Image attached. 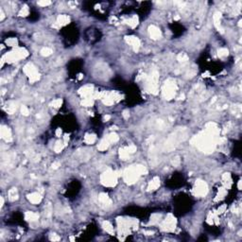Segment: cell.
<instances>
[{
    "label": "cell",
    "instance_id": "3",
    "mask_svg": "<svg viewBox=\"0 0 242 242\" xmlns=\"http://www.w3.org/2000/svg\"><path fill=\"white\" fill-rule=\"evenodd\" d=\"M28 56V50L24 48H16L14 50L11 52H8L1 60V66L4 65V63H13L15 61H18L21 59H25Z\"/></svg>",
    "mask_w": 242,
    "mask_h": 242
},
{
    "label": "cell",
    "instance_id": "9",
    "mask_svg": "<svg viewBox=\"0 0 242 242\" xmlns=\"http://www.w3.org/2000/svg\"><path fill=\"white\" fill-rule=\"evenodd\" d=\"M24 72L29 78V81L30 82H35L40 79V74L38 73L37 68L31 63H26L24 66Z\"/></svg>",
    "mask_w": 242,
    "mask_h": 242
},
{
    "label": "cell",
    "instance_id": "35",
    "mask_svg": "<svg viewBox=\"0 0 242 242\" xmlns=\"http://www.w3.org/2000/svg\"><path fill=\"white\" fill-rule=\"evenodd\" d=\"M228 54H229V50L227 48H220L218 51V55L220 58H225L228 56Z\"/></svg>",
    "mask_w": 242,
    "mask_h": 242
},
{
    "label": "cell",
    "instance_id": "28",
    "mask_svg": "<svg viewBox=\"0 0 242 242\" xmlns=\"http://www.w3.org/2000/svg\"><path fill=\"white\" fill-rule=\"evenodd\" d=\"M81 105L84 106V107H91V106L94 105V99L92 97H85L83 99V100L81 101Z\"/></svg>",
    "mask_w": 242,
    "mask_h": 242
},
{
    "label": "cell",
    "instance_id": "12",
    "mask_svg": "<svg viewBox=\"0 0 242 242\" xmlns=\"http://www.w3.org/2000/svg\"><path fill=\"white\" fill-rule=\"evenodd\" d=\"M149 33L150 38L153 40L160 39L161 36H162L160 28H157V26H154V25H151V26H149Z\"/></svg>",
    "mask_w": 242,
    "mask_h": 242
},
{
    "label": "cell",
    "instance_id": "4",
    "mask_svg": "<svg viewBox=\"0 0 242 242\" xmlns=\"http://www.w3.org/2000/svg\"><path fill=\"white\" fill-rule=\"evenodd\" d=\"M118 176H119V174L117 171H113L111 169H108L101 174V176H100V182H101V184L104 185V186L113 187L116 184Z\"/></svg>",
    "mask_w": 242,
    "mask_h": 242
},
{
    "label": "cell",
    "instance_id": "52",
    "mask_svg": "<svg viewBox=\"0 0 242 242\" xmlns=\"http://www.w3.org/2000/svg\"><path fill=\"white\" fill-rule=\"evenodd\" d=\"M4 17H5V15H4V11H3V10H1V20L4 19Z\"/></svg>",
    "mask_w": 242,
    "mask_h": 242
},
{
    "label": "cell",
    "instance_id": "13",
    "mask_svg": "<svg viewBox=\"0 0 242 242\" xmlns=\"http://www.w3.org/2000/svg\"><path fill=\"white\" fill-rule=\"evenodd\" d=\"M0 134H1L2 139H4L5 141H7V142H10V141H11V139H13V137H11V131L7 126H4V125L1 126Z\"/></svg>",
    "mask_w": 242,
    "mask_h": 242
},
{
    "label": "cell",
    "instance_id": "5",
    "mask_svg": "<svg viewBox=\"0 0 242 242\" xmlns=\"http://www.w3.org/2000/svg\"><path fill=\"white\" fill-rule=\"evenodd\" d=\"M158 79H159V73L157 71H153L150 76L146 78V84L145 88L146 91L150 94H156L158 93Z\"/></svg>",
    "mask_w": 242,
    "mask_h": 242
},
{
    "label": "cell",
    "instance_id": "22",
    "mask_svg": "<svg viewBox=\"0 0 242 242\" xmlns=\"http://www.w3.org/2000/svg\"><path fill=\"white\" fill-rule=\"evenodd\" d=\"M222 181L224 182V184H225V188L227 189V188L231 187L232 185V179H231V174L230 173H224L223 176H222Z\"/></svg>",
    "mask_w": 242,
    "mask_h": 242
},
{
    "label": "cell",
    "instance_id": "2",
    "mask_svg": "<svg viewBox=\"0 0 242 242\" xmlns=\"http://www.w3.org/2000/svg\"><path fill=\"white\" fill-rule=\"evenodd\" d=\"M147 173V169L141 165H135L126 169L123 171V179L128 184H134L136 182L141 175H145Z\"/></svg>",
    "mask_w": 242,
    "mask_h": 242
},
{
    "label": "cell",
    "instance_id": "30",
    "mask_svg": "<svg viewBox=\"0 0 242 242\" xmlns=\"http://www.w3.org/2000/svg\"><path fill=\"white\" fill-rule=\"evenodd\" d=\"M6 44L8 46H13V48H17L18 46V41L16 38H9L8 40H6Z\"/></svg>",
    "mask_w": 242,
    "mask_h": 242
},
{
    "label": "cell",
    "instance_id": "36",
    "mask_svg": "<svg viewBox=\"0 0 242 242\" xmlns=\"http://www.w3.org/2000/svg\"><path fill=\"white\" fill-rule=\"evenodd\" d=\"M28 13H29L28 7V6H24V7L21 9V11H20L19 15L22 16V17H26V16L28 15Z\"/></svg>",
    "mask_w": 242,
    "mask_h": 242
},
{
    "label": "cell",
    "instance_id": "14",
    "mask_svg": "<svg viewBox=\"0 0 242 242\" xmlns=\"http://www.w3.org/2000/svg\"><path fill=\"white\" fill-rule=\"evenodd\" d=\"M206 132H209V134H211L212 135H214V136H217L220 134V129L218 128L217 124H215L213 122H210L208 123L207 125H206Z\"/></svg>",
    "mask_w": 242,
    "mask_h": 242
},
{
    "label": "cell",
    "instance_id": "6",
    "mask_svg": "<svg viewBox=\"0 0 242 242\" xmlns=\"http://www.w3.org/2000/svg\"><path fill=\"white\" fill-rule=\"evenodd\" d=\"M176 90H177V85L175 83V81L169 79L167 81H166L163 88H162V93H163L165 99L170 100L175 97Z\"/></svg>",
    "mask_w": 242,
    "mask_h": 242
},
{
    "label": "cell",
    "instance_id": "38",
    "mask_svg": "<svg viewBox=\"0 0 242 242\" xmlns=\"http://www.w3.org/2000/svg\"><path fill=\"white\" fill-rule=\"evenodd\" d=\"M177 59H178L179 61H185L188 60V56L185 54V53H180Z\"/></svg>",
    "mask_w": 242,
    "mask_h": 242
},
{
    "label": "cell",
    "instance_id": "1",
    "mask_svg": "<svg viewBox=\"0 0 242 242\" xmlns=\"http://www.w3.org/2000/svg\"><path fill=\"white\" fill-rule=\"evenodd\" d=\"M217 139H218L217 136H214V135H212L211 134H209V132L205 131L203 132H200V134L196 135L193 138L192 142L202 152L211 153L216 149Z\"/></svg>",
    "mask_w": 242,
    "mask_h": 242
},
{
    "label": "cell",
    "instance_id": "33",
    "mask_svg": "<svg viewBox=\"0 0 242 242\" xmlns=\"http://www.w3.org/2000/svg\"><path fill=\"white\" fill-rule=\"evenodd\" d=\"M108 140L110 141V143H116L117 141L119 140V137L118 135H117L116 134H114V132H112V134H110L107 136Z\"/></svg>",
    "mask_w": 242,
    "mask_h": 242
},
{
    "label": "cell",
    "instance_id": "17",
    "mask_svg": "<svg viewBox=\"0 0 242 242\" xmlns=\"http://www.w3.org/2000/svg\"><path fill=\"white\" fill-rule=\"evenodd\" d=\"M159 186H160V179H159V177H154V178L149 182L147 189H149V191H154L157 189Z\"/></svg>",
    "mask_w": 242,
    "mask_h": 242
},
{
    "label": "cell",
    "instance_id": "50",
    "mask_svg": "<svg viewBox=\"0 0 242 242\" xmlns=\"http://www.w3.org/2000/svg\"><path fill=\"white\" fill-rule=\"evenodd\" d=\"M61 134H63V132H61V129H57V131H56V136L61 137Z\"/></svg>",
    "mask_w": 242,
    "mask_h": 242
},
{
    "label": "cell",
    "instance_id": "16",
    "mask_svg": "<svg viewBox=\"0 0 242 242\" xmlns=\"http://www.w3.org/2000/svg\"><path fill=\"white\" fill-rule=\"evenodd\" d=\"M38 218H39V215L34 213V212H30V211H28L26 212L25 214V220L26 221H29L30 223L32 222H37Z\"/></svg>",
    "mask_w": 242,
    "mask_h": 242
},
{
    "label": "cell",
    "instance_id": "54",
    "mask_svg": "<svg viewBox=\"0 0 242 242\" xmlns=\"http://www.w3.org/2000/svg\"><path fill=\"white\" fill-rule=\"evenodd\" d=\"M146 234H147V235H152L153 233H152V232H146Z\"/></svg>",
    "mask_w": 242,
    "mask_h": 242
},
{
    "label": "cell",
    "instance_id": "19",
    "mask_svg": "<svg viewBox=\"0 0 242 242\" xmlns=\"http://www.w3.org/2000/svg\"><path fill=\"white\" fill-rule=\"evenodd\" d=\"M69 22H70V18L67 15H65V14H61V15H59L58 16V18H57V24L60 26V28L61 26H66L67 24H69Z\"/></svg>",
    "mask_w": 242,
    "mask_h": 242
},
{
    "label": "cell",
    "instance_id": "49",
    "mask_svg": "<svg viewBox=\"0 0 242 242\" xmlns=\"http://www.w3.org/2000/svg\"><path fill=\"white\" fill-rule=\"evenodd\" d=\"M122 116H123V117L125 119H128L129 118V111H124L123 112V114H122Z\"/></svg>",
    "mask_w": 242,
    "mask_h": 242
},
{
    "label": "cell",
    "instance_id": "8",
    "mask_svg": "<svg viewBox=\"0 0 242 242\" xmlns=\"http://www.w3.org/2000/svg\"><path fill=\"white\" fill-rule=\"evenodd\" d=\"M208 193V185L204 181H202V180H198V181L195 182V185L193 187V194L196 197L199 198H202L205 197Z\"/></svg>",
    "mask_w": 242,
    "mask_h": 242
},
{
    "label": "cell",
    "instance_id": "48",
    "mask_svg": "<svg viewBox=\"0 0 242 242\" xmlns=\"http://www.w3.org/2000/svg\"><path fill=\"white\" fill-rule=\"evenodd\" d=\"M61 166V164H60V162H55V163H53L52 164V169H57L59 167Z\"/></svg>",
    "mask_w": 242,
    "mask_h": 242
},
{
    "label": "cell",
    "instance_id": "53",
    "mask_svg": "<svg viewBox=\"0 0 242 242\" xmlns=\"http://www.w3.org/2000/svg\"><path fill=\"white\" fill-rule=\"evenodd\" d=\"M4 205V199H3V197H1V207Z\"/></svg>",
    "mask_w": 242,
    "mask_h": 242
},
{
    "label": "cell",
    "instance_id": "11",
    "mask_svg": "<svg viewBox=\"0 0 242 242\" xmlns=\"http://www.w3.org/2000/svg\"><path fill=\"white\" fill-rule=\"evenodd\" d=\"M94 87L92 85H85V86L81 87V89L79 90V94L81 95L83 99L85 97H90L91 96L93 97L94 95Z\"/></svg>",
    "mask_w": 242,
    "mask_h": 242
},
{
    "label": "cell",
    "instance_id": "21",
    "mask_svg": "<svg viewBox=\"0 0 242 242\" xmlns=\"http://www.w3.org/2000/svg\"><path fill=\"white\" fill-rule=\"evenodd\" d=\"M110 141L108 140L107 137H104L103 139L100 141L99 146H97V149L100 150V151H104L109 147V145H110Z\"/></svg>",
    "mask_w": 242,
    "mask_h": 242
},
{
    "label": "cell",
    "instance_id": "39",
    "mask_svg": "<svg viewBox=\"0 0 242 242\" xmlns=\"http://www.w3.org/2000/svg\"><path fill=\"white\" fill-rule=\"evenodd\" d=\"M6 111H7V113L8 114H13L14 112L16 111V106L15 105H10L9 106V107H7V109H6Z\"/></svg>",
    "mask_w": 242,
    "mask_h": 242
},
{
    "label": "cell",
    "instance_id": "55",
    "mask_svg": "<svg viewBox=\"0 0 242 242\" xmlns=\"http://www.w3.org/2000/svg\"><path fill=\"white\" fill-rule=\"evenodd\" d=\"M240 184H241V182L239 181V182H238V189H241V186H240Z\"/></svg>",
    "mask_w": 242,
    "mask_h": 242
},
{
    "label": "cell",
    "instance_id": "29",
    "mask_svg": "<svg viewBox=\"0 0 242 242\" xmlns=\"http://www.w3.org/2000/svg\"><path fill=\"white\" fill-rule=\"evenodd\" d=\"M65 147V145H64L63 141H61V140L57 141V142H56V144H55V146H54V150H55V152H57V153L61 152V150L63 149V147Z\"/></svg>",
    "mask_w": 242,
    "mask_h": 242
},
{
    "label": "cell",
    "instance_id": "15",
    "mask_svg": "<svg viewBox=\"0 0 242 242\" xmlns=\"http://www.w3.org/2000/svg\"><path fill=\"white\" fill-rule=\"evenodd\" d=\"M28 200L33 204H38V203L41 202L42 200V195L38 192H33L31 194L28 195Z\"/></svg>",
    "mask_w": 242,
    "mask_h": 242
},
{
    "label": "cell",
    "instance_id": "42",
    "mask_svg": "<svg viewBox=\"0 0 242 242\" xmlns=\"http://www.w3.org/2000/svg\"><path fill=\"white\" fill-rule=\"evenodd\" d=\"M127 149H128V151L132 154V153H134L135 151H136L137 147H136V146H134V145H131V146L127 147Z\"/></svg>",
    "mask_w": 242,
    "mask_h": 242
},
{
    "label": "cell",
    "instance_id": "10",
    "mask_svg": "<svg viewBox=\"0 0 242 242\" xmlns=\"http://www.w3.org/2000/svg\"><path fill=\"white\" fill-rule=\"evenodd\" d=\"M125 40H126V42L132 46V49H134L135 52H137L138 50H139L141 44H140V40L138 39L137 37H135V36H126Z\"/></svg>",
    "mask_w": 242,
    "mask_h": 242
},
{
    "label": "cell",
    "instance_id": "27",
    "mask_svg": "<svg viewBox=\"0 0 242 242\" xmlns=\"http://www.w3.org/2000/svg\"><path fill=\"white\" fill-rule=\"evenodd\" d=\"M130 154H131V153L128 151L127 147H122V149H119V156L122 160H127V159H129Z\"/></svg>",
    "mask_w": 242,
    "mask_h": 242
},
{
    "label": "cell",
    "instance_id": "43",
    "mask_svg": "<svg viewBox=\"0 0 242 242\" xmlns=\"http://www.w3.org/2000/svg\"><path fill=\"white\" fill-rule=\"evenodd\" d=\"M207 222L209 223V224H213L214 223V215L212 214V213H210L208 215V217H207Z\"/></svg>",
    "mask_w": 242,
    "mask_h": 242
},
{
    "label": "cell",
    "instance_id": "25",
    "mask_svg": "<svg viewBox=\"0 0 242 242\" xmlns=\"http://www.w3.org/2000/svg\"><path fill=\"white\" fill-rule=\"evenodd\" d=\"M18 199V193H17L16 188H11V189L9 191V200L11 202H14Z\"/></svg>",
    "mask_w": 242,
    "mask_h": 242
},
{
    "label": "cell",
    "instance_id": "45",
    "mask_svg": "<svg viewBox=\"0 0 242 242\" xmlns=\"http://www.w3.org/2000/svg\"><path fill=\"white\" fill-rule=\"evenodd\" d=\"M172 164L174 165V167H178L179 164H180V159H179L178 157H176V158L172 161Z\"/></svg>",
    "mask_w": 242,
    "mask_h": 242
},
{
    "label": "cell",
    "instance_id": "47",
    "mask_svg": "<svg viewBox=\"0 0 242 242\" xmlns=\"http://www.w3.org/2000/svg\"><path fill=\"white\" fill-rule=\"evenodd\" d=\"M225 209H226V205H222V206H220V207L218 208V214L223 213V212L225 211Z\"/></svg>",
    "mask_w": 242,
    "mask_h": 242
},
{
    "label": "cell",
    "instance_id": "51",
    "mask_svg": "<svg viewBox=\"0 0 242 242\" xmlns=\"http://www.w3.org/2000/svg\"><path fill=\"white\" fill-rule=\"evenodd\" d=\"M110 118H111L110 116H104V120H105V121H108Z\"/></svg>",
    "mask_w": 242,
    "mask_h": 242
},
{
    "label": "cell",
    "instance_id": "34",
    "mask_svg": "<svg viewBox=\"0 0 242 242\" xmlns=\"http://www.w3.org/2000/svg\"><path fill=\"white\" fill-rule=\"evenodd\" d=\"M52 49L49 48H43L42 49H41V55L44 56V57H48V56H50L52 54Z\"/></svg>",
    "mask_w": 242,
    "mask_h": 242
},
{
    "label": "cell",
    "instance_id": "24",
    "mask_svg": "<svg viewBox=\"0 0 242 242\" xmlns=\"http://www.w3.org/2000/svg\"><path fill=\"white\" fill-rule=\"evenodd\" d=\"M102 227H103V229H104L107 233H109L110 235L114 234V227H113V225H112L110 222H109V221H107V220L103 221Z\"/></svg>",
    "mask_w": 242,
    "mask_h": 242
},
{
    "label": "cell",
    "instance_id": "46",
    "mask_svg": "<svg viewBox=\"0 0 242 242\" xmlns=\"http://www.w3.org/2000/svg\"><path fill=\"white\" fill-rule=\"evenodd\" d=\"M68 141H69V135L68 134H65L63 136V143H64V145H67V144H68Z\"/></svg>",
    "mask_w": 242,
    "mask_h": 242
},
{
    "label": "cell",
    "instance_id": "23",
    "mask_svg": "<svg viewBox=\"0 0 242 242\" xmlns=\"http://www.w3.org/2000/svg\"><path fill=\"white\" fill-rule=\"evenodd\" d=\"M97 140V135L94 134H85L84 136V142L88 144V145H91V144H94Z\"/></svg>",
    "mask_w": 242,
    "mask_h": 242
},
{
    "label": "cell",
    "instance_id": "7",
    "mask_svg": "<svg viewBox=\"0 0 242 242\" xmlns=\"http://www.w3.org/2000/svg\"><path fill=\"white\" fill-rule=\"evenodd\" d=\"M177 220L172 214H169L164 220L163 222L161 223V230L164 232H174L176 228Z\"/></svg>",
    "mask_w": 242,
    "mask_h": 242
},
{
    "label": "cell",
    "instance_id": "20",
    "mask_svg": "<svg viewBox=\"0 0 242 242\" xmlns=\"http://www.w3.org/2000/svg\"><path fill=\"white\" fill-rule=\"evenodd\" d=\"M220 17H221V13H218V11H217V13H215V14H214L213 20H214L215 26H216L218 30H220L221 32H223V29H222V28H221V26H220Z\"/></svg>",
    "mask_w": 242,
    "mask_h": 242
},
{
    "label": "cell",
    "instance_id": "44",
    "mask_svg": "<svg viewBox=\"0 0 242 242\" xmlns=\"http://www.w3.org/2000/svg\"><path fill=\"white\" fill-rule=\"evenodd\" d=\"M50 240H53V241H59V240H60V237H59L57 235L52 234L51 235H50Z\"/></svg>",
    "mask_w": 242,
    "mask_h": 242
},
{
    "label": "cell",
    "instance_id": "37",
    "mask_svg": "<svg viewBox=\"0 0 242 242\" xmlns=\"http://www.w3.org/2000/svg\"><path fill=\"white\" fill-rule=\"evenodd\" d=\"M61 104H63V100H61V99H58L53 100L52 103H51V106H52L53 108L58 109V108H60V107H61Z\"/></svg>",
    "mask_w": 242,
    "mask_h": 242
},
{
    "label": "cell",
    "instance_id": "31",
    "mask_svg": "<svg viewBox=\"0 0 242 242\" xmlns=\"http://www.w3.org/2000/svg\"><path fill=\"white\" fill-rule=\"evenodd\" d=\"M160 218H161V215H159V214L151 215V217H150V220H149V224H151V225H155V224H157L159 221H160Z\"/></svg>",
    "mask_w": 242,
    "mask_h": 242
},
{
    "label": "cell",
    "instance_id": "26",
    "mask_svg": "<svg viewBox=\"0 0 242 242\" xmlns=\"http://www.w3.org/2000/svg\"><path fill=\"white\" fill-rule=\"evenodd\" d=\"M138 23H139V19H138V16H136V15H134L132 18H130L129 21H128V24L132 28H136V26H138Z\"/></svg>",
    "mask_w": 242,
    "mask_h": 242
},
{
    "label": "cell",
    "instance_id": "32",
    "mask_svg": "<svg viewBox=\"0 0 242 242\" xmlns=\"http://www.w3.org/2000/svg\"><path fill=\"white\" fill-rule=\"evenodd\" d=\"M226 193H227V191H226V188H225V187H221V188H220V189H218V195H217L216 200H222L223 198L225 197Z\"/></svg>",
    "mask_w": 242,
    "mask_h": 242
},
{
    "label": "cell",
    "instance_id": "18",
    "mask_svg": "<svg viewBox=\"0 0 242 242\" xmlns=\"http://www.w3.org/2000/svg\"><path fill=\"white\" fill-rule=\"evenodd\" d=\"M99 200L100 203L104 206H110L112 204V200L106 193H100L99 196Z\"/></svg>",
    "mask_w": 242,
    "mask_h": 242
},
{
    "label": "cell",
    "instance_id": "40",
    "mask_svg": "<svg viewBox=\"0 0 242 242\" xmlns=\"http://www.w3.org/2000/svg\"><path fill=\"white\" fill-rule=\"evenodd\" d=\"M51 4V2L48 1V0H42V1H38V5L41 6V7H48Z\"/></svg>",
    "mask_w": 242,
    "mask_h": 242
},
{
    "label": "cell",
    "instance_id": "41",
    "mask_svg": "<svg viewBox=\"0 0 242 242\" xmlns=\"http://www.w3.org/2000/svg\"><path fill=\"white\" fill-rule=\"evenodd\" d=\"M21 113H22V114L23 116H28L29 114V111H28V109L26 108V106H25V105H23L22 107H21Z\"/></svg>",
    "mask_w": 242,
    "mask_h": 242
}]
</instances>
